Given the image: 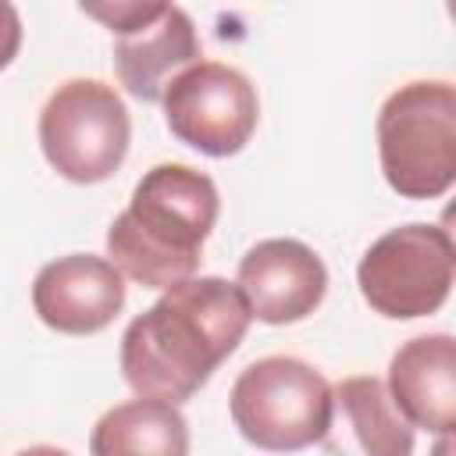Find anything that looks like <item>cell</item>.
Listing matches in <instances>:
<instances>
[{"label": "cell", "instance_id": "8fae6325", "mask_svg": "<svg viewBox=\"0 0 456 456\" xmlns=\"http://www.w3.org/2000/svg\"><path fill=\"white\" fill-rule=\"evenodd\" d=\"M388 399L410 428L452 435L456 428V338L445 331L403 342L388 363Z\"/></svg>", "mask_w": 456, "mask_h": 456}, {"label": "cell", "instance_id": "9a60e30c", "mask_svg": "<svg viewBox=\"0 0 456 456\" xmlns=\"http://www.w3.org/2000/svg\"><path fill=\"white\" fill-rule=\"evenodd\" d=\"M14 456H68V452L57 449V445H28V449H21V452H14Z\"/></svg>", "mask_w": 456, "mask_h": 456}, {"label": "cell", "instance_id": "7a4b0ae2", "mask_svg": "<svg viewBox=\"0 0 456 456\" xmlns=\"http://www.w3.org/2000/svg\"><path fill=\"white\" fill-rule=\"evenodd\" d=\"M217 185L189 164H157L132 189L107 228V260L142 289L196 278L203 242L217 221Z\"/></svg>", "mask_w": 456, "mask_h": 456}, {"label": "cell", "instance_id": "5bb4252c", "mask_svg": "<svg viewBox=\"0 0 456 456\" xmlns=\"http://www.w3.org/2000/svg\"><path fill=\"white\" fill-rule=\"evenodd\" d=\"M18 46H21V18L14 4L0 0V71L18 57Z\"/></svg>", "mask_w": 456, "mask_h": 456}, {"label": "cell", "instance_id": "277c9868", "mask_svg": "<svg viewBox=\"0 0 456 456\" xmlns=\"http://www.w3.org/2000/svg\"><path fill=\"white\" fill-rule=\"evenodd\" d=\"M239 435L267 452H299L324 438L331 420V385L296 356L253 360L228 395Z\"/></svg>", "mask_w": 456, "mask_h": 456}, {"label": "cell", "instance_id": "6da1fadb", "mask_svg": "<svg viewBox=\"0 0 456 456\" xmlns=\"http://www.w3.org/2000/svg\"><path fill=\"white\" fill-rule=\"evenodd\" d=\"M249 321L253 314L232 281L185 278L125 328L121 374L139 399L178 406L239 349Z\"/></svg>", "mask_w": 456, "mask_h": 456}, {"label": "cell", "instance_id": "7c38bea8", "mask_svg": "<svg viewBox=\"0 0 456 456\" xmlns=\"http://www.w3.org/2000/svg\"><path fill=\"white\" fill-rule=\"evenodd\" d=\"M321 442L328 456H413V428L374 374L342 378L331 388V420Z\"/></svg>", "mask_w": 456, "mask_h": 456}, {"label": "cell", "instance_id": "ba28073f", "mask_svg": "<svg viewBox=\"0 0 456 456\" xmlns=\"http://www.w3.org/2000/svg\"><path fill=\"white\" fill-rule=\"evenodd\" d=\"M160 103L171 135L207 157L239 153L260 121L253 82L239 68L217 61H200L178 71Z\"/></svg>", "mask_w": 456, "mask_h": 456}, {"label": "cell", "instance_id": "4fadbf2b", "mask_svg": "<svg viewBox=\"0 0 456 456\" xmlns=\"http://www.w3.org/2000/svg\"><path fill=\"white\" fill-rule=\"evenodd\" d=\"M93 456H189V424L178 406L160 399H128L110 406L93 435Z\"/></svg>", "mask_w": 456, "mask_h": 456}, {"label": "cell", "instance_id": "9c48e42d", "mask_svg": "<svg viewBox=\"0 0 456 456\" xmlns=\"http://www.w3.org/2000/svg\"><path fill=\"white\" fill-rule=\"evenodd\" d=\"M235 289L249 314L264 324H296L310 317L324 292L328 271L321 256L299 239H264L239 260Z\"/></svg>", "mask_w": 456, "mask_h": 456}, {"label": "cell", "instance_id": "2e32d148", "mask_svg": "<svg viewBox=\"0 0 456 456\" xmlns=\"http://www.w3.org/2000/svg\"><path fill=\"white\" fill-rule=\"evenodd\" d=\"M449 452H452V435H438V445L431 456H449Z\"/></svg>", "mask_w": 456, "mask_h": 456}, {"label": "cell", "instance_id": "30bf717a", "mask_svg": "<svg viewBox=\"0 0 456 456\" xmlns=\"http://www.w3.org/2000/svg\"><path fill=\"white\" fill-rule=\"evenodd\" d=\"M125 306V278L107 256L71 253L39 267L32 281L36 317L61 335H96Z\"/></svg>", "mask_w": 456, "mask_h": 456}, {"label": "cell", "instance_id": "5b68a950", "mask_svg": "<svg viewBox=\"0 0 456 456\" xmlns=\"http://www.w3.org/2000/svg\"><path fill=\"white\" fill-rule=\"evenodd\" d=\"M132 121L114 86L100 78L61 82L39 110V146L46 164L78 185L107 182L128 153Z\"/></svg>", "mask_w": 456, "mask_h": 456}, {"label": "cell", "instance_id": "3957f363", "mask_svg": "<svg viewBox=\"0 0 456 456\" xmlns=\"http://www.w3.org/2000/svg\"><path fill=\"white\" fill-rule=\"evenodd\" d=\"M378 160L406 200H438L456 182V89L406 82L378 110Z\"/></svg>", "mask_w": 456, "mask_h": 456}, {"label": "cell", "instance_id": "52a82bcc", "mask_svg": "<svg viewBox=\"0 0 456 456\" xmlns=\"http://www.w3.org/2000/svg\"><path fill=\"white\" fill-rule=\"evenodd\" d=\"M82 14L110 28L114 71L135 100L157 103L178 71L200 64L196 25L178 4L114 0V4H82Z\"/></svg>", "mask_w": 456, "mask_h": 456}, {"label": "cell", "instance_id": "8992f818", "mask_svg": "<svg viewBox=\"0 0 456 456\" xmlns=\"http://www.w3.org/2000/svg\"><path fill=\"white\" fill-rule=\"evenodd\" d=\"M456 278V249L438 224H399L385 232L360 256L356 285L363 303L392 321H413L435 314Z\"/></svg>", "mask_w": 456, "mask_h": 456}]
</instances>
